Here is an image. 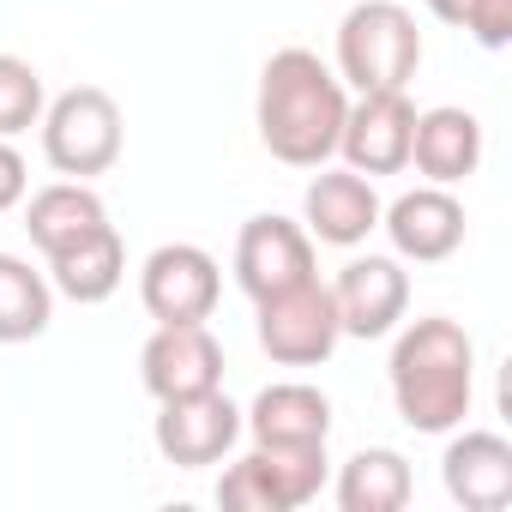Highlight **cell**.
I'll return each instance as SVG.
<instances>
[{"mask_svg": "<svg viewBox=\"0 0 512 512\" xmlns=\"http://www.w3.org/2000/svg\"><path fill=\"white\" fill-rule=\"evenodd\" d=\"M344 79L314 55V49H278L260 73V97H253V127L260 145L290 163V169H320L338 151L344 133Z\"/></svg>", "mask_w": 512, "mask_h": 512, "instance_id": "cell-1", "label": "cell"}, {"mask_svg": "<svg viewBox=\"0 0 512 512\" xmlns=\"http://www.w3.org/2000/svg\"><path fill=\"white\" fill-rule=\"evenodd\" d=\"M392 404L404 416V428L416 434H452L470 416L476 398V344L458 320L428 314L410 320L392 344Z\"/></svg>", "mask_w": 512, "mask_h": 512, "instance_id": "cell-2", "label": "cell"}, {"mask_svg": "<svg viewBox=\"0 0 512 512\" xmlns=\"http://www.w3.org/2000/svg\"><path fill=\"white\" fill-rule=\"evenodd\" d=\"M422 67V31L416 13H404L398 0H362L338 25V79L362 91H404Z\"/></svg>", "mask_w": 512, "mask_h": 512, "instance_id": "cell-3", "label": "cell"}, {"mask_svg": "<svg viewBox=\"0 0 512 512\" xmlns=\"http://www.w3.org/2000/svg\"><path fill=\"white\" fill-rule=\"evenodd\" d=\"M43 157L55 175L67 181H91V175H109L121 163V145H127V127H121V103L103 91V85H73L61 91L55 103H43Z\"/></svg>", "mask_w": 512, "mask_h": 512, "instance_id": "cell-4", "label": "cell"}, {"mask_svg": "<svg viewBox=\"0 0 512 512\" xmlns=\"http://www.w3.org/2000/svg\"><path fill=\"white\" fill-rule=\"evenodd\" d=\"M320 488H326V440H308V446L253 440V452L223 470L217 506H235V512H296Z\"/></svg>", "mask_w": 512, "mask_h": 512, "instance_id": "cell-5", "label": "cell"}, {"mask_svg": "<svg viewBox=\"0 0 512 512\" xmlns=\"http://www.w3.org/2000/svg\"><path fill=\"white\" fill-rule=\"evenodd\" d=\"M260 308V350L278 362V368H320L332 362L344 326H338V302H332V284L308 278L296 290H278L266 302H253Z\"/></svg>", "mask_w": 512, "mask_h": 512, "instance_id": "cell-6", "label": "cell"}, {"mask_svg": "<svg viewBox=\"0 0 512 512\" xmlns=\"http://www.w3.org/2000/svg\"><path fill=\"white\" fill-rule=\"evenodd\" d=\"M217 296H223V272L193 241H163L139 272V302L157 326H199L217 314Z\"/></svg>", "mask_w": 512, "mask_h": 512, "instance_id": "cell-7", "label": "cell"}, {"mask_svg": "<svg viewBox=\"0 0 512 512\" xmlns=\"http://www.w3.org/2000/svg\"><path fill=\"white\" fill-rule=\"evenodd\" d=\"M314 278V235L278 211H260V217H247L241 235H235V284L253 296V302H266L278 290H296Z\"/></svg>", "mask_w": 512, "mask_h": 512, "instance_id": "cell-8", "label": "cell"}, {"mask_svg": "<svg viewBox=\"0 0 512 512\" xmlns=\"http://www.w3.org/2000/svg\"><path fill=\"white\" fill-rule=\"evenodd\" d=\"M410 127H416V103L404 91H362L344 109V133H338L344 169H356L368 181L404 175L410 169Z\"/></svg>", "mask_w": 512, "mask_h": 512, "instance_id": "cell-9", "label": "cell"}, {"mask_svg": "<svg viewBox=\"0 0 512 512\" xmlns=\"http://www.w3.org/2000/svg\"><path fill=\"white\" fill-rule=\"evenodd\" d=\"M151 440H157V452H163L169 464L205 470V464H223L229 446L241 440V410L223 398V386L187 392V398H163Z\"/></svg>", "mask_w": 512, "mask_h": 512, "instance_id": "cell-10", "label": "cell"}, {"mask_svg": "<svg viewBox=\"0 0 512 512\" xmlns=\"http://www.w3.org/2000/svg\"><path fill=\"white\" fill-rule=\"evenodd\" d=\"M332 302H338V326L344 338H392L398 320L410 314V272L386 253H368V260H350L332 284Z\"/></svg>", "mask_w": 512, "mask_h": 512, "instance_id": "cell-11", "label": "cell"}, {"mask_svg": "<svg viewBox=\"0 0 512 512\" xmlns=\"http://www.w3.org/2000/svg\"><path fill=\"white\" fill-rule=\"evenodd\" d=\"M139 380L145 392L163 398H187V392H211L223 386V344L211 338V326H157L139 350Z\"/></svg>", "mask_w": 512, "mask_h": 512, "instance_id": "cell-12", "label": "cell"}, {"mask_svg": "<svg viewBox=\"0 0 512 512\" xmlns=\"http://www.w3.org/2000/svg\"><path fill=\"white\" fill-rule=\"evenodd\" d=\"M380 229L392 235L398 260H416V266H440L464 247V205L446 193V187H416V193H398L392 205H380Z\"/></svg>", "mask_w": 512, "mask_h": 512, "instance_id": "cell-13", "label": "cell"}, {"mask_svg": "<svg viewBox=\"0 0 512 512\" xmlns=\"http://www.w3.org/2000/svg\"><path fill=\"white\" fill-rule=\"evenodd\" d=\"M440 482L452 506L464 512H506L512 506V440L494 428H464L440 458Z\"/></svg>", "mask_w": 512, "mask_h": 512, "instance_id": "cell-14", "label": "cell"}, {"mask_svg": "<svg viewBox=\"0 0 512 512\" xmlns=\"http://www.w3.org/2000/svg\"><path fill=\"white\" fill-rule=\"evenodd\" d=\"M302 229L314 241H326V247L368 241L380 229V193H374V181L356 175V169H326L320 163V175L302 193Z\"/></svg>", "mask_w": 512, "mask_h": 512, "instance_id": "cell-15", "label": "cell"}, {"mask_svg": "<svg viewBox=\"0 0 512 512\" xmlns=\"http://www.w3.org/2000/svg\"><path fill=\"white\" fill-rule=\"evenodd\" d=\"M410 163L434 181V187H458L482 169V121L458 103L422 109L410 127Z\"/></svg>", "mask_w": 512, "mask_h": 512, "instance_id": "cell-16", "label": "cell"}, {"mask_svg": "<svg viewBox=\"0 0 512 512\" xmlns=\"http://www.w3.org/2000/svg\"><path fill=\"white\" fill-rule=\"evenodd\" d=\"M241 428H253V440H272V446L332 440V398L320 386H308V380H278V386H266L253 398Z\"/></svg>", "mask_w": 512, "mask_h": 512, "instance_id": "cell-17", "label": "cell"}, {"mask_svg": "<svg viewBox=\"0 0 512 512\" xmlns=\"http://www.w3.org/2000/svg\"><path fill=\"white\" fill-rule=\"evenodd\" d=\"M121 278H127V247H121L115 223H103L97 235H85V241H73L61 253H49V284L79 308L109 302L121 290Z\"/></svg>", "mask_w": 512, "mask_h": 512, "instance_id": "cell-18", "label": "cell"}, {"mask_svg": "<svg viewBox=\"0 0 512 512\" xmlns=\"http://www.w3.org/2000/svg\"><path fill=\"white\" fill-rule=\"evenodd\" d=\"M103 223H109V205L97 199L91 181H55V187L31 193V205H25V235H31V247H43V260L97 235Z\"/></svg>", "mask_w": 512, "mask_h": 512, "instance_id": "cell-19", "label": "cell"}, {"mask_svg": "<svg viewBox=\"0 0 512 512\" xmlns=\"http://www.w3.org/2000/svg\"><path fill=\"white\" fill-rule=\"evenodd\" d=\"M338 506L344 512H404L410 494H416V476H410V458L392 452V446H362L344 470H338Z\"/></svg>", "mask_w": 512, "mask_h": 512, "instance_id": "cell-20", "label": "cell"}, {"mask_svg": "<svg viewBox=\"0 0 512 512\" xmlns=\"http://www.w3.org/2000/svg\"><path fill=\"white\" fill-rule=\"evenodd\" d=\"M55 320V284L31 272V260L0 253V344H31Z\"/></svg>", "mask_w": 512, "mask_h": 512, "instance_id": "cell-21", "label": "cell"}, {"mask_svg": "<svg viewBox=\"0 0 512 512\" xmlns=\"http://www.w3.org/2000/svg\"><path fill=\"white\" fill-rule=\"evenodd\" d=\"M43 121V73L19 55H0V139H19Z\"/></svg>", "mask_w": 512, "mask_h": 512, "instance_id": "cell-22", "label": "cell"}, {"mask_svg": "<svg viewBox=\"0 0 512 512\" xmlns=\"http://www.w3.org/2000/svg\"><path fill=\"white\" fill-rule=\"evenodd\" d=\"M458 31H470L482 49H506L512 43V0H470Z\"/></svg>", "mask_w": 512, "mask_h": 512, "instance_id": "cell-23", "label": "cell"}, {"mask_svg": "<svg viewBox=\"0 0 512 512\" xmlns=\"http://www.w3.org/2000/svg\"><path fill=\"white\" fill-rule=\"evenodd\" d=\"M25 187H31V175H25V157L0 139V217H7L13 205H25Z\"/></svg>", "mask_w": 512, "mask_h": 512, "instance_id": "cell-24", "label": "cell"}, {"mask_svg": "<svg viewBox=\"0 0 512 512\" xmlns=\"http://www.w3.org/2000/svg\"><path fill=\"white\" fill-rule=\"evenodd\" d=\"M428 13H434L440 25H464V13H470V0H428Z\"/></svg>", "mask_w": 512, "mask_h": 512, "instance_id": "cell-25", "label": "cell"}]
</instances>
